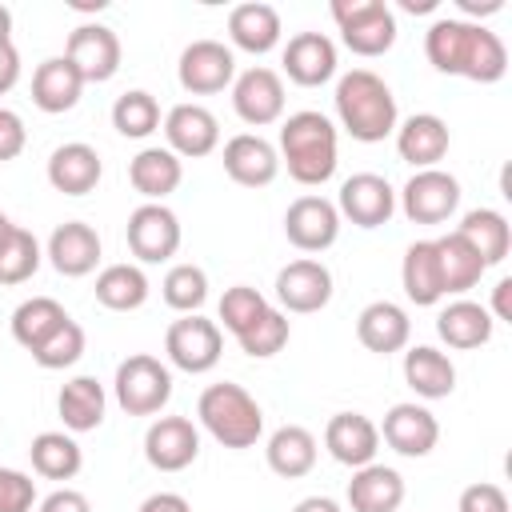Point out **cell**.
I'll use <instances>...</instances> for the list:
<instances>
[{
    "instance_id": "obj_52",
    "label": "cell",
    "mask_w": 512,
    "mask_h": 512,
    "mask_svg": "<svg viewBox=\"0 0 512 512\" xmlns=\"http://www.w3.org/2000/svg\"><path fill=\"white\" fill-rule=\"evenodd\" d=\"M492 312H496V320H512V280L508 276L496 280V288H492Z\"/></svg>"
},
{
    "instance_id": "obj_28",
    "label": "cell",
    "mask_w": 512,
    "mask_h": 512,
    "mask_svg": "<svg viewBox=\"0 0 512 512\" xmlns=\"http://www.w3.org/2000/svg\"><path fill=\"white\" fill-rule=\"evenodd\" d=\"M228 36H232L236 48H244L252 56H264L280 44V12L272 4H260V0L236 4L228 12Z\"/></svg>"
},
{
    "instance_id": "obj_20",
    "label": "cell",
    "mask_w": 512,
    "mask_h": 512,
    "mask_svg": "<svg viewBox=\"0 0 512 512\" xmlns=\"http://www.w3.org/2000/svg\"><path fill=\"white\" fill-rule=\"evenodd\" d=\"M164 136H168V152L196 160L220 144V120L204 104H176L164 116Z\"/></svg>"
},
{
    "instance_id": "obj_41",
    "label": "cell",
    "mask_w": 512,
    "mask_h": 512,
    "mask_svg": "<svg viewBox=\"0 0 512 512\" xmlns=\"http://www.w3.org/2000/svg\"><path fill=\"white\" fill-rule=\"evenodd\" d=\"M36 268H40V244L28 228L16 224L8 232V240L0 244V284H8V288L24 284V280L36 276Z\"/></svg>"
},
{
    "instance_id": "obj_29",
    "label": "cell",
    "mask_w": 512,
    "mask_h": 512,
    "mask_svg": "<svg viewBox=\"0 0 512 512\" xmlns=\"http://www.w3.org/2000/svg\"><path fill=\"white\" fill-rule=\"evenodd\" d=\"M128 180H132V188H136L148 204H160L168 192L180 188V180H184V164H180V156L168 152V148H144V152L132 156V164H128Z\"/></svg>"
},
{
    "instance_id": "obj_14",
    "label": "cell",
    "mask_w": 512,
    "mask_h": 512,
    "mask_svg": "<svg viewBox=\"0 0 512 512\" xmlns=\"http://www.w3.org/2000/svg\"><path fill=\"white\" fill-rule=\"evenodd\" d=\"M284 236L300 248V252H324L336 244L340 236V212L332 200L324 196H300L288 204L284 212Z\"/></svg>"
},
{
    "instance_id": "obj_42",
    "label": "cell",
    "mask_w": 512,
    "mask_h": 512,
    "mask_svg": "<svg viewBox=\"0 0 512 512\" xmlns=\"http://www.w3.org/2000/svg\"><path fill=\"white\" fill-rule=\"evenodd\" d=\"M160 292H164V304H168V308L192 316V312H200V304L208 300V276H204V268H196V264H172L168 276H164V284H160Z\"/></svg>"
},
{
    "instance_id": "obj_44",
    "label": "cell",
    "mask_w": 512,
    "mask_h": 512,
    "mask_svg": "<svg viewBox=\"0 0 512 512\" xmlns=\"http://www.w3.org/2000/svg\"><path fill=\"white\" fill-rule=\"evenodd\" d=\"M264 312H268V300L256 288H248V284H236V288H228L220 296V320H224V328L232 336H244Z\"/></svg>"
},
{
    "instance_id": "obj_3",
    "label": "cell",
    "mask_w": 512,
    "mask_h": 512,
    "mask_svg": "<svg viewBox=\"0 0 512 512\" xmlns=\"http://www.w3.org/2000/svg\"><path fill=\"white\" fill-rule=\"evenodd\" d=\"M288 164V176L304 188H316L324 180H332L336 172V124L324 112H292L280 124V152Z\"/></svg>"
},
{
    "instance_id": "obj_8",
    "label": "cell",
    "mask_w": 512,
    "mask_h": 512,
    "mask_svg": "<svg viewBox=\"0 0 512 512\" xmlns=\"http://www.w3.org/2000/svg\"><path fill=\"white\" fill-rule=\"evenodd\" d=\"M460 204V184L444 168H420L400 192V208L412 224H444Z\"/></svg>"
},
{
    "instance_id": "obj_11",
    "label": "cell",
    "mask_w": 512,
    "mask_h": 512,
    "mask_svg": "<svg viewBox=\"0 0 512 512\" xmlns=\"http://www.w3.org/2000/svg\"><path fill=\"white\" fill-rule=\"evenodd\" d=\"M124 236H128V248H132L136 260L160 264V260H172L176 248H180V220L164 204H140L128 216Z\"/></svg>"
},
{
    "instance_id": "obj_30",
    "label": "cell",
    "mask_w": 512,
    "mask_h": 512,
    "mask_svg": "<svg viewBox=\"0 0 512 512\" xmlns=\"http://www.w3.org/2000/svg\"><path fill=\"white\" fill-rule=\"evenodd\" d=\"M400 280H404V296H408L416 308H432V304L444 300V280H440L436 240H416V244L404 252Z\"/></svg>"
},
{
    "instance_id": "obj_2",
    "label": "cell",
    "mask_w": 512,
    "mask_h": 512,
    "mask_svg": "<svg viewBox=\"0 0 512 512\" xmlns=\"http://www.w3.org/2000/svg\"><path fill=\"white\" fill-rule=\"evenodd\" d=\"M336 116H340V128L360 140V144H380L384 136L396 132V96L392 88L368 72V68H352L340 76L336 84Z\"/></svg>"
},
{
    "instance_id": "obj_54",
    "label": "cell",
    "mask_w": 512,
    "mask_h": 512,
    "mask_svg": "<svg viewBox=\"0 0 512 512\" xmlns=\"http://www.w3.org/2000/svg\"><path fill=\"white\" fill-rule=\"evenodd\" d=\"M292 512H340V504H336V500H328V496H304Z\"/></svg>"
},
{
    "instance_id": "obj_56",
    "label": "cell",
    "mask_w": 512,
    "mask_h": 512,
    "mask_svg": "<svg viewBox=\"0 0 512 512\" xmlns=\"http://www.w3.org/2000/svg\"><path fill=\"white\" fill-rule=\"evenodd\" d=\"M12 40V12L0 4V44H8Z\"/></svg>"
},
{
    "instance_id": "obj_46",
    "label": "cell",
    "mask_w": 512,
    "mask_h": 512,
    "mask_svg": "<svg viewBox=\"0 0 512 512\" xmlns=\"http://www.w3.org/2000/svg\"><path fill=\"white\" fill-rule=\"evenodd\" d=\"M32 504H36V480L16 468H0V512H32Z\"/></svg>"
},
{
    "instance_id": "obj_36",
    "label": "cell",
    "mask_w": 512,
    "mask_h": 512,
    "mask_svg": "<svg viewBox=\"0 0 512 512\" xmlns=\"http://www.w3.org/2000/svg\"><path fill=\"white\" fill-rule=\"evenodd\" d=\"M456 232L476 248V256L484 260V268L500 264L508 256V248H512V228H508V220L496 208H472V212H464V220H460Z\"/></svg>"
},
{
    "instance_id": "obj_1",
    "label": "cell",
    "mask_w": 512,
    "mask_h": 512,
    "mask_svg": "<svg viewBox=\"0 0 512 512\" xmlns=\"http://www.w3.org/2000/svg\"><path fill=\"white\" fill-rule=\"evenodd\" d=\"M424 56L444 76H464L476 84H496L508 72V48L496 32H488L476 20L440 16L424 32Z\"/></svg>"
},
{
    "instance_id": "obj_23",
    "label": "cell",
    "mask_w": 512,
    "mask_h": 512,
    "mask_svg": "<svg viewBox=\"0 0 512 512\" xmlns=\"http://www.w3.org/2000/svg\"><path fill=\"white\" fill-rule=\"evenodd\" d=\"M48 260L60 276H88L100 264V236L84 220H64L48 236Z\"/></svg>"
},
{
    "instance_id": "obj_9",
    "label": "cell",
    "mask_w": 512,
    "mask_h": 512,
    "mask_svg": "<svg viewBox=\"0 0 512 512\" xmlns=\"http://www.w3.org/2000/svg\"><path fill=\"white\" fill-rule=\"evenodd\" d=\"M176 76H180V88L192 92V96H212V92H224L236 76V56L232 48H224L220 40H192L184 52H180V64H176Z\"/></svg>"
},
{
    "instance_id": "obj_16",
    "label": "cell",
    "mask_w": 512,
    "mask_h": 512,
    "mask_svg": "<svg viewBox=\"0 0 512 512\" xmlns=\"http://www.w3.org/2000/svg\"><path fill=\"white\" fill-rule=\"evenodd\" d=\"M380 436H384V444L392 448V452H400V456H428L432 448H436V440H440V424H436V416L424 408V404H392L388 412H384V424H380Z\"/></svg>"
},
{
    "instance_id": "obj_26",
    "label": "cell",
    "mask_w": 512,
    "mask_h": 512,
    "mask_svg": "<svg viewBox=\"0 0 512 512\" xmlns=\"http://www.w3.org/2000/svg\"><path fill=\"white\" fill-rule=\"evenodd\" d=\"M80 92H84V80L68 64V56H48L32 76V104L48 116L72 112L80 104Z\"/></svg>"
},
{
    "instance_id": "obj_25",
    "label": "cell",
    "mask_w": 512,
    "mask_h": 512,
    "mask_svg": "<svg viewBox=\"0 0 512 512\" xmlns=\"http://www.w3.org/2000/svg\"><path fill=\"white\" fill-rule=\"evenodd\" d=\"M396 152L400 160H408L416 172L420 168H436L448 152V124L432 112H416L396 128Z\"/></svg>"
},
{
    "instance_id": "obj_27",
    "label": "cell",
    "mask_w": 512,
    "mask_h": 512,
    "mask_svg": "<svg viewBox=\"0 0 512 512\" xmlns=\"http://www.w3.org/2000/svg\"><path fill=\"white\" fill-rule=\"evenodd\" d=\"M352 512H396L404 504V476L388 464H364L348 480Z\"/></svg>"
},
{
    "instance_id": "obj_47",
    "label": "cell",
    "mask_w": 512,
    "mask_h": 512,
    "mask_svg": "<svg viewBox=\"0 0 512 512\" xmlns=\"http://www.w3.org/2000/svg\"><path fill=\"white\" fill-rule=\"evenodd\" d=\"M460 512H508V496L500 484L480 480V484H468L460 492Z\"/></svg>"
},
{
    "instance_id": "obj_10",
    "label": "cell",
    "mask_w": 512,
    "mask_h": 512,
    "mask_svg": "<svg viewBox=\"0 0 512 512\" xmlns=\"http://www.w3.org/2000/svg\"><path fill=\"white\" fill-rule=\"evenodd\" d=\"M64 56L84 84H104L120 72V36L108 24H80L72 28Z\"/></svg>"
},
{
    "instance_id": "obj_51",
    "label": "cell",
    "mask_w": 512,
    "mask_h": 512,
    "mask_svg": "<svg viewBox=\"0 0 512 512\" xmlns=\"http://www.w3.org/2000/svg\"><path fill=\"white\" fill-rule=\"evenodd\" d=\"M136 512H192V504L180 492H152Z\"/></svg>"
},
{
    "instance_id": "obj_50",
    "label": "cell",
    "mask_w": 512,
    "mask_h": 512,
    "mask_svg": "<svg viewBox=\"0 0 512 512\" xmlns=\"http://www.w3.org/2000/svg\"><path fill=\"white\" fill-rule=\"evenodd\" d=\"M16 80H20V52H16L12 40H8V44H0V96L12 92Z\"/></svg>"
},
{
    "instance_id": "obj_35",
    "label": "cell",
    "mask_w": 512,
    "mask_h": 512,
    "mask_svg": "<svg viewBox=\"0 0 512 512\" xmlns=\"http://www.w3.org/2000/svg\"><path fill=\"white\" fill-rule=\"evenodd\" d=\"M436 260H440V280H444V296H460L468 288L480 284V276L488 272L484 260L476 256V248L460 236V232H448L436 240Z\"/></svg>"
},
{
    "instance_id": "obj_55",
    "label": "cell",
    "mask_w": 512,
    "mask_h": 512,
    "mask_svg": "<svg viewBox=\"0 0 512 512\" xmlns=\"http://www.w3.org/2000/svg\"><path fill=\"white\" fill-rule=\"evenodd\" d=\"M436 4H440V0H400L404 12H432Z\"/></svg>"
},
{
    "instance_id": "obj_32",
    "label": "cell",
    "mask_w": 512,
    "mask_h": 512,
    "mask_svg": "<svg viewBox=\"0 0 512 512\" xmlns=\"http://www.w3.org/2000/svg\"><path fill=\"white\" fill-rule=\"evenodd\" d=\"M404 380L416 396L424 400H444L452 396L456 388V368L452 360L440 352V348H428V344H416L404 352Z\"/></svg>"
},
{
    "instance_id": "obj_12",
    "label": "cell",
    "mask_w": 512,
    "mask_h": 512,
    "mask_svg": "<svg viewBox=\"0 0 512 512\" xmlns=\"http://www.w3.org/2000/svg\"><path fill=\"white\" fill-rule=\"evenodd\" d=\"M200 456V432L188 416H160L144 432V460L156 472H184Z\"/></svg>"
},
{
    "instance_id": "obj_7",
    "label": "cell",
    "mask_w": 512,
    "mask_h": 512,
    "mask_svg": "<svg viewBox=\"0 0 512 512\" xmlns=\"http://www.w3.org/2000/svg\"><path fill=\"white\" fill-rule=\"evenodd\" d=\"M164 352L168 360L180 368V372H212L220 364V352H224V332L216 320H204V316H184V320H172L168 332H164Z\"/></svg>"
},
{
    "instance_id": "obj_19",
    "label": "cell",
    "mask_w": 512,
    "mask_h": 512,
    "mask_svg": "<svg viewBox=\"0 0 512 512\" xmlns=\"http://www.w3.org/2000/svg\"><path fill=\"white\" fill-rule=\"evenodd\" d=\"M284 72L300 88H320L336 76V44L324 32H296L284 48Z\"/></svg>"
},
{
    "instance_id": "obj_6",
    "label": "cell",
    "mask_w": 512,
    "mask_h": 512,
    "mask_svg": "<svg viewBox=\"0 0 512 512\" xmlns=\"http://www.w3.org/2000/svg\"><path fill=\"white\" fill-rule=\"evenodd\" d=\"M112 388H116V404L128 416H156L172 396V372L156 356L136 352V356L120 360Z\"/></svg>"
},
{
    "instance_id": "obj_5",
    "label": "cell",
    "mask_w": 512,
    "mask_h": 512,
    "mask_svg": "<svg viewBox=\"0 0 512 512\" xmlns=\"http://www.w3.org/2000/svg\"><path fill=\"white\" fill-rule=\"evenodd\" d=\"M328 12L344 48L356 56H384L396 44V16L384 0H332Z\"/></svg>"
},
{
    "instance_id": "obj_45",
    "label": "cell",
    "mask_w": 512,
    "mask_h": 512,
    "mask_svg": "<svg viewBox=\"0 0 512 512\" xmlns=\"http://www.w3.org/2000/svg\"><path fill=\"white\" fill-rule=\"evenodd\" d=\"M236 344H240L252 360H268V356H276V352L288 344V316L276 312V308H268L244 336H236Z\"/></svg>"
},
{
    "instance_id": "obj_34",
    "label": "cell",
    "mask_w": 512,
    "mask_h": 512,
    "mask_svg": "<svg viewBox=\"0 0 512 512\" xmlns=\"http://www.w3.org/2000/svg\"><path fill=\"white\" fill-rule=\"evenodd\" d=\"M56 408H60V420H64L68 432H92V428L104 424V408H108L104 384L96 376H76L60 388Z\"/></svg>"
},
{
    "instance_id": "obj_48",
    "label": "cell",
    "mask_w": 512,
    "mask_h": 512,
    "mask_svg": "<svg viewBox=\"0 0 512 512\" xmlns=\"http://www.w3.org/2000/svg\"><path fill=\"white\" fill-rule=\"evenodd\" d=\"M24 144H28L24 120H20L12 108H0V164H4V160H16V156L24 152Z\"/></svg>"
},
{
    "instance_id": "obj_43",
    "label": "cell",
    "mask_w": 512,
    "mask_h": 512,
    "mask_svg": "<svg viewBox=\"0 0 512 512\" xmlns=\"http://www.w3.org/2000/svg\"><path fill=\"white\" fill-rule=\"evenodd\" d=\"M84 344H88V336H84V328L68 316L40 348H32V360L40 364V368H48V372H56V368H72L80 356H84Z\"/></svg>"
},
{
    "instance_id": "obj_39",
    "label": "cell",
    "mask_w": 512,
    "mask_h": 512,
    "mask_svg": "<svg viewBox=\"0 0 512 512\" xmlns=\"http://www.w3.org/2000/svg\"><path fill=\"white\" fill-rule=\"evenodd\" d=\"M96 300L112 312H132L148 300V276L136 264H108L96 276Z\"/></svg>"
},
{
    "instance_id": "obj_13",
    "label": "cell",
    "mask_w": 512,
    "mask_h": 512,
    "mask_svg": "<svg viewBox=\"0 0 512 512\" xmlns=\"http://www.w3.org/2000/svg\"><path fill=\"white\" fill-rule=\"evenodd\" d=\"M336 212L348 216L356 228H380L392 220L396 212V192L384 176L376 172H356L340 184V200H336Z\"/></svg>"
},
{
    "instance_id": "obj_38",
    "label": "cell",
    "mask_w": 512,
    "mask_h": 512,
    "mask_svg": "<svg viewBox=\"0 0 512 512\" xmlns=\"http://www.w3.org/2000/svg\"><path fill=\"white\" fill-rule=\"evenodd\" d=\"M32 456V468L44 476V480H72L80 468H84V452L72 436L64 432H40L28 448Z\"/></svg>"
},
{
    "instance_id": "obj_24",
    "label": "cell",
    "mask_w": 512,
    "mask_h": 512,
    "mask_svg": "<svg viewBox=\"0 0 512 512\" xmlns=\"http://www.w3.org/2000/svg\"><path fill=\"white\" fill-rule=\"evenodd\" d=\"M356 336H360V344H364L368 352L392 356V352H400V348L408 344L412 320H408V312H404L400 304H392V300H372V304L356 316Z\"/></svg>"
},
{
    "instance_id": "obj_22",
    "label": "cell",
    "mask_w": 512,
    "mask_h": 512,
    "mask_svg": "<svg viewBox=\"0 0 512 512\" xmlns=\"http://www.w3.org/2000/svg\"><path fill=\"white\" fill-rule=\"evenodd\" d=\"M100 172H104L100 152L92 144H80V140L60 144L48 156V184L64 196H88L100 184Z\"/></svg>"
},
{
    "instance_id": "obj_15",
    "label": "cell",
    "mask_w": 512,
    "mask_h": 512,
    "mask_svg": "<svg viewBox=\"0 0 512 512\" xmlns=\"http://www.w3.org/2000/svg\"><path fill=\"white\" fill-rule=\"evenodd\" d=\"M232 108L244 124L264 128L284 116V80L272 68H248L232 84Z\"/></svg>"
},
{
    "instance_id": "obj_57",
    "label": "cell",
    "mask_w": 512,
    "mask_h": 512,
    "mask_svg": "<svg viewBox=\"0 0 512 512\" xmlns=\"http://www.w3.org/2000/svg\"><path fill=\"white\" fill-rule=\"evenodd\" d=\"M12 228H16V224H12V220H8V216H4V212H0V244H4V240H8V232H12Z\"/></svg>"
},
{
    "instance_id": "obj_21",
    "label": "cell",
    "mask_w": 512,
    "mask_h": 512,
    "mask_svg": "<svg viewBox=\"0 0 512 512\" xmlns=\"http://www.w3.org/2000/svg\"><path fill=\"white\" fill-rule=\"evenodd\" d=\"M224 172H228L236 184H244V188H264V184L276 180L280 156H276V148H272L264 136L240 132V136H232V140L224 144Z\"/></svg>"
},
{
    "instance_id": "obj_37",
    "label": "cell",
    "mask_w": 512,
    "mask_h": 512,
    "mask_svg": "<svg viewBox=\"0 0 512 512\" xmlns=\"http://www.w3.org/2000/svg\"><path fill=\"white\" fill-rule=\"evenodd\" d=\"M64 320H68V312H64L60 300H52V296H32V300H24V304L12 312V336H16L20 348L32 352V348H40Z\"/></svg>"
},
{
    "instance_id": "obj_17",
    "label": "cell",
    "mask_w": 512,
    "mask_h": 512,
    "mask_svg": "<svg viewBox=\"0 0 512 512\" xmlns=\"http://www.w3.org/2000/svg\"><path fill=\"white\" fill-rule=\"evenodd\" d=\"M276 300L288 312H320L332 300V272L320 260H292L276 272Z\"/></svg>"
},
{
    "instance_id": "obj_53",
    "label": "cell",
    "mask_w": 512,
    "mask_h": 512,
    "mask_svg": "<svg viewBox=\"0 0 512 512\" xmlns=\"http://www.w3.org/2000/svg\"><path fill=\"white\" fill-rule=\"evenodd\" d=\"M456 4H460V12H468V16H492V12L504 8V0H456Z\"/></svg>"
},
{
    "instance_id": "obj_49",
    "label": "cell",
    "mask_w": 512,
    "mask_h": 512,
    "mask_svg": "<svg viewBox=\"0 0 512 512\" xmlns=\"http://www.w3.org/2000/svg\"><path fill=\"white\" fill-rule=\"evenodd\" d=\"M40 512H92V504H88V496L76 492V488H56L52 496H44Z\"/></svg>"
},
{
    "instance_id": "obj_40",
    "label": "cell",
    "mask_w": 512,
    "mask_h": 512,
    "mask_svg": "<svg viewBox=\"0 0 512 512\" xmlns=\"http://www.w3.org/2000/svg\"><path fill=\"white\" fill-rule=\"evenodd\" d=\"M112 128L120 136H128V140L152 136L160 128V104H156V96L144 92V88H132V92L116 96V104H112Z\"/></svg>"
},
{
    "instance_id": "obj_4",
    "label": "cell",
    "mask_w": 512,
    "mask_h": 512,
    "mask_svg": "<svg viewBox=\"0 0 512 512\" xmlns=\"http://www.w3.org/2000/svg\"><path fill=\"white\" fill-rule=\"evenodd\" d=\"M200 424L220 440L224 448H252L264 432V412L260 404L240 388V384H208L196 404Z\"/></svg>"
},
{
    "instance_id": "obj_31",
    "label": "cell",
    "mask_w": 512,
    "mask_h": 512,
    "mask_svg": "<svg viewBox=\"0 0 512 512\" xmlns=\"http://www.w3.org/2000/svg\"><path fill=\"white\" fill-rule=\"evenodd\" d=\"M492 324H496L492 312H488L484 304H476V300H452V304L436 316L440 340H444L448 348H460V352L488 344V340H492Z\"/></svg>"
},
{
    "instance_id": "obj_18",
    "label": "cell",
    "mask_w": 512,
    "mask_h": 512,
    "mask_svg": "<svg viewBox=\"0 0 512 512\" xmlns=\"http://www.w3.org/2000/svg\"><path fill=\"white\" fill-rule=\"evenodd\" d=\"M324 448L348 468H364L380 452V428L364 412H336L324 428Z\"/></svg>"
},
{
    "instance_id": "obj_33",
    "label": "cell",
    "mask_w": 512,
    "mask_h": 512,
    "mask_svg": "<svg viewBox=\"0 0 512 512\" xmlns=\"http://www.w3.org/2000/svg\"><path fill=\"white\" fill-rule=\"evenodd\" d=\"M316 436L308 432V428H300V424H284V428H276L272 436H268V448H264V456H268V468L276 472V476H284V480H296V476H308L312 468H316Z\"/></svg>"
}]
</instances>
